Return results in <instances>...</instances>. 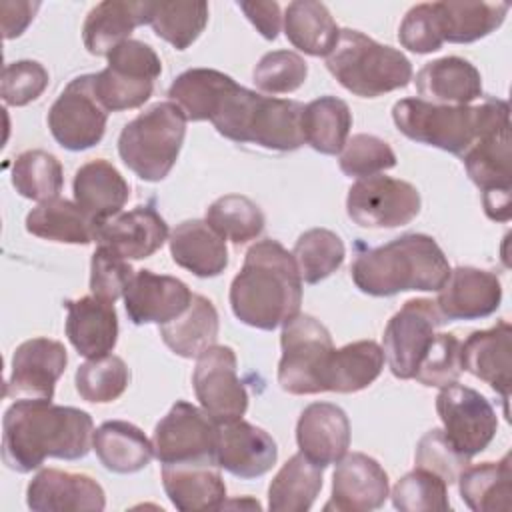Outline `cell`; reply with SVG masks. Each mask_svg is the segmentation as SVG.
I'll use <instances>...</instances> for the list:
<instances>
[{"label":"cell","mask_w":512,"mask_h":512,"mask_svg":"<svg viewBox=\"0 0 512 512\" xmlns=\"http://www.w3.org/2000/svg\"><path fill=\"white\" fill-rule=\"evenodd\" d=\"M322 490V468L302 452L290 456L268 486V508L274 512H308Z\"/></svg>","instance_id":"cell-38"},{"label":"cell","mask_w":512,"mask_h":512,"mask_svg":"<svg viewBox=\"0 0 512 512\" xmlns=\"http://www.w3.org/2000/svg\"><path fill=\"white\" fill-rule=\"evenodd\" d=\"M346 256L342 238L328 228H310L298 236L292 258L306 284H318L334 274Z\"/></svg>","instance_id":"cell-41"},{"label":"cell","mask_w":512,"mask_h":512,"mask_svg":"<svg viewBox=\"0 0 512 512\" xmlns=\"http://www.w3.org/2000/svg\"><path fill=\"white\" fill-rule=\"evenodd\" d=\"M462 370L486 382L500 394L508 418V398L512 384V326L506 320L492 328L472 332L460 346Z\"/></svg>","instance_id":"cell-18"},{"label":"cell","mask_w":512,"mask_h":512,"mask_svg":"<svg viewBox=\"0 0 512 512\" xmlns=\"http://www.w3.org/2000/svg\"><path fill=\"white\" fill-rule=\"evenodd\" d=\"M302 110L304 104L296 100L262 96L234 80L210 122L220 136L232 142L294 152L304 144Z\"/></svg>","instance_id":"cell-5"},{"label":"cell","mask_w":512,"mask_h":512,"mask_svg":"<svg viewBox=\"0 0 512 512\" xmlns=\"http://www.w3.org/2000/svg\"><path fill=\"white\" fill-rule=\"evenodd\" d=\"M206 222L234 244L256 240L266 224L260 206L242 194H226L214 200L206 210Z\"/></svg>","instance_id":"cell-43"},{"label":"cell","mask_w":512,"mask_h":512,"mask_svg":"<svg viewBox=\"0 0 512 512\" xmlns=\"http://www.w3.org/2000/svg\"><path fill=\"white\" fill-rule=\"evenodd\" d=\"M444 322L436 302L426 298L404 302V306L388 320L382 336V352L396 378H414L422 356Z\"/></svg>","instance_id":"cell-11"},{"label":"cell","mask_w":512,"mask_h":512,"mask_svg":"<svg viewBox=\"0 0 512 512\" xmlns=\"http://www.w3.org/2000/svg\"><path fill=\"white\" fill-rule=\"evenodd\" d=\"M94 422L86 410L52 400H16L2 418V460L28 474L46 458L80 460L92 448Z\"/></svg>","instance_id":"cell-1"},{"label":"cell","mask_w":512,"mask_h":512,"mask_svg":"<svg viewBox=\"0 0 512 512\" xmlns=\"http://www.w3.org/2000/svg\"><path fill=\"white\" fill-rule=\"evenodd\" d=\"M470 460L472 458L464 456L450 444L444 430L440 428L428 430L416 444V454H414L416 468H422L440 476L448 486L458 480V476L466 466H470Z\"/></svg>","instance_id":"cell-51"},{"label":"cell","mask_w":512,"mask_h":512,"mask_svg":"<svg viewBox=\"0 0 512 512\" xmlns=\"http://www.w3.org/2000/svg\"><path fill=\"white\" fill-rule=\"evenodd\" d=\"M288 42L308 56H328L340 36L330 10L322 2L296 0L290 2L282 16Z\"/></svg>","instance_id":"cell-35"},{"label":"cell","mask_w":512,"mask_h":512,"mask_svg":"<svg viewBox=\"0 0 512 512\" xmlns=\"http://www.w3.org/2000/svg\"><path fill=\"white\" fill-rule=\"evenodd\" d=\"M66 336L76 352L88 360L106 356L118 342V314L114 304L96 296L66 300Z\"/></svg>","instance_id":"cell-25"},{"label":"cell","mask_w":512,"mask_h":512,"mask_svg":"<svg viewBox=\"0 0 512 512\" xmlns=\"http://www.w3.org/2000/svg\"><path fill=\"white\" fill-rule=\"evenodd\" d=\"M218 310L202 294H194L190 306L174 320L160 326L162 342L180 358H198L216 344Z\"/></svg>","instance_id":"cell-34"},{"label":"cell","mask_w":512,"mask_h":512,"mask_svg":"<svg viewBox=\"0 0 512 512\" xmlns=\"http://www.w3.org/2000/svg\"><path fill=\"white\" fill-rule=\"evenodd\" d=\"M10 176L16 192L34 202L58 198L64 186L62 164L46 150H26L18 154Z\"/></svg>","instance_id":"cell-42"},{"label":"cell","mask_w":512,"mask_h":512,"mask_svg":"<svg viewBox=\"0 0 512 512\" xmlns=\"http://www.w3.org/2000/svg\"><path fill=\"white\" fill-rule=\"evenodd\" d=\"M92 88L106 112H122L140 108L152 96L154 82L134 80L106 66L104 70L92 74Z\"/></svg>","instance_id":"cell-50"},{"label":"cell","mask_w":512,"mask_h":512,"mask_svg":"<svg viewBox=\"0 0 512 512\" xmlns=\"http://www.w3.org/2000/svg\"><path fill=\"white\" fill-rule=\"evenodd\" d=\"M278 384L294 396L326 392V370L334 352L328 328L310 314H296L282 326Z\"/></svg>","instance_id":"cell-8"},{"label":"cell","mask_w":512,"mask_h":512,"mask_svg":"<svg viewBox=\"0 0 512 512\" xmlns=\"http://www.w3.org/2000/svg\"><path fill=\"white\" fill-rule=\"evenodd\" d=\"M26 504L34 512H100L106 508V494L104 488L86 474L44 468L30 480Z\"/></svg>","instance_id":"cell-22"},{"label":"cell","mask_w":512,"mask_h":512,"mask_svg":"<svg viewBox=\"0 0 512 512\" xmlns=\"http://www.w3.org/2000/svg\"><path fill=\"white\" fill-rule=\"evenodd\" d=\"M400 44L414 54H430L442 48L444 40L432 4L412 6L398 28Z\"/></svg>","instance_id":"cell-54"},{"label":"cell","mask_w":512,"mask_h":512,"mask_svg":"<svg viewBox=\"0 0 512 512\" xmlns=\"http://www.w3.org/2000/svg\"><path fill=\"white\" fill-rule=\"evenodd\" d=\"M66 364L68 354L62 342L42 336L22 342L12 354L4 396L14 400H52Z\"/></svg>","instance_id":"cell-16"},{"label":"cell","mask_w":512,"mask_h":512,"mask_svg":"<svg viewBox=\"0 0 512 512\" xmlns=\"http://www.w3.org/2000/svg\"><path fill=\"white\" fill-rule=\"evenodd\" d=\"M420 192L414 184L376 174L358 178L346 196V214L360 228H398L420 214Z\"/></svg>","instance_id":"cell-9"},{"label":"cell","mask_w":512,"mask_h":512,"mask_svg":"<svg viewBox=\"0 0 512 512\" xmlns=\"http://www.w3.org/2000/svg\"><path fill=\"white\" fill-rule=\"evenodd\" d=\"M134 270L130 260L122 258L106 244H98L90 260V292L92 296L114 304L124 296Z\"/></svg>","instance_id":"cell-52"},{"label":"cell","mask_w":512,"mask_h":512,"mask_svg":"<svg viewBox=\"0 0 512 512\" xmlns=\"http://www.w3.org/2000/svg\"><path fill=\"white\" fill-rule=\"evenodd\" d=\"M388 474L368 454L346 452L332 474V494L324 510L370 512L388 498Z\"/></svg>","instance_id":"cell-17"},{"label":"cell","mask_w":512,"mask_h":512,"mask_svg":"<svg viewBox=\"0 0 512 512\" xmlns=\"http://www.w3.org/2000/svg\"><path fill=\"white\" fill-rule=\"evenodd\" d=\"M302 278L292 254L278 240H260L244 256L230 284L234 316L252 328L274 330L300 312Z\"/></svg>","instance_id":"cell-2"},{"label":"cell","mask_w":512,"mask_h":512,"mask_svg":"<svg viewBox=\"0 0 512 512\" xmlns=\"http://www.w3.org/2000/svg\"><path fill=\"white\" fill-rule=\"evenodd\" d=\"M416 90L432 104L468 106L482 96V76L466 58L444 56L418 70Z\"/></svg>","instance_id":"cell-28"},{"label":"cell","mask_w":512,"mask_h":512,"mask_svg":"<svg viewBox=\"0 0 512 512\" xmlns=\"http://www.w3.org/2000/svg\"><path fill=\"white\" fill-rule=\"evenodd\" d=\"M502 302L500 278L482 268L458 266L438 290L436 308L444 320H480L498 310Z\"/></svg>","instance_id":"cell-21"},{"label":"cell","mask_w":512,"mask_h":512,"mask_svg":"<svg viewBox=\"0 0 512 512\" xmlns=\"http://www.w3.org/2000/svg\"><path fill=\"white\" fill-rule=\"evenodd\" d=\"M216 436L218 424L202 408L178 400L154 428V456L160 464L216 462Z\"/></svg>","instance_id":"cell-10"},{"label":"cell","mask_w":512,"mask_h":512,"mask_svg":"<svg viewBox=\"0 0 512 512\" xmlns=\"http://www.w3.org/2000/svg\"><path fill=\"white\" fill-rule=\"evenodd\" d=\"M352 128L350 106L336 96H320L302 110V134L304 142L316 152L336 156L348 140Z\"/></svg>","instance_id":"cell-40"},{"label":"cell","mask_w":512,"mask_h":512,"mask_svg":"<svg viewBox=\"0 0 512 512\" xmlns=\"http://www.w3.org/2000/svg\"><path fill=\"white\" fill-rule=\"evenodd\" d=\"M436 412L450 444L472 458L484 452L496 436L498 418L484 394L458 382L440 388Z\"/></svg>","instance_id":"cell-12"},{"label":"cell","mask_w":512,"mask_h":512,"mask_svg":"<svg viewBox=\"0 0 512 512\" xmlns=\"http://www.w3.org/2000/svg\"><path fill=\"white\" fill-rule=\"evenodd\" d=\"M216 462L162 464V486L174 508L182 512L218 510L226 502V484Z\"/></svg>","instance_id":"cell-24"},{"label":"cell","mask_w":512,"mask_h":512,"mask_svg":"<svg viewBox=\"0 0 512 512\" xmlns=\"http://www.w3.org/2000/svg\"><path fill=\"white\" fill-rule=\"evenodd\" d=\"M296 444L322 470L336 464L350 446V420L346 412L330 402L308 404L296 422Z\"/></svg>","instance_id":"cell-23"},{"label":"cell","mask_w":512,"mask_h":512,"mask_svg":"<svg viewBox=\"0 0 512 512\" xmlns=\"http://www.w3.org/2000/svg\"><path fill=\"white\" fill-rule=\"evenodd\" d=\"M460 346L462 342L454 334H436L430 348L422 356L414 378L430 388H444L458 382L462 374Z\"/></svg>","instance_id":"cell-49"},{"label":"cell","mask_w":512,"mask_h":512,"mask_svg":"<svg viewBox=\"0 0 512 512\" xmlns=\"http://www.w3.org/2000/svg\"><path fill=\"white\" fill-rule=\"evenodd\" d=\"M168 240V224L152 206H136L104 222L98 244L110 246L126 260L152 256Z\"/></svg>","instance_id":"cell-26"},{"label":"cell","mask_w":512,"mask_h":512,"mask_svg":"<svg viewBox=\"0 0 512 512\" xmlns=\"http://www.w3.org/2000/svg\"><path fill=\"white\" fill-rule=\"evenodd\" d=\"M92 450L100 464L116 474H134L150 464L154 446L148 436L126 420H108L94 430Z\"/></svg>","instance_id":"cell-31"},{"label":"cell","mask_w":512,"mask_h":512,"mask_svg":"<svg viewBox=\"0 0 512 512\" xmlns=\"http://www.w3.org/2000/svg\"><path fill=\"white\" fill-rule=\"evenodd\" d=\"M106 58H108V68L138 80L154 82L162 72V62L154 52V48L134 38L116 46Z\"/></svg>","instance_id":"cell-55"},{"label":"cell","mask_w":512,"mask_h":512,"mask_svg":"<svg viewBox=\"0 0 512 512\" xmlns=\"http://www.w3.org/2000/svg\"><path fill=\"white\" fill-rule=\"evenodd\" d=\"M470 180L482 190L484 212L490 220H510V124L484 134L464 156Z\"/></svg>","instance_id":"cell-15"},{"label":"cell","mask_w":512,"mask_h":512,"mask_svg":"<svg viewBox=\"0 0 512 512\" xmlns=\"http://www.w3.org/2000/svg\"><path fill=\"white\" fill-rule=\"evenodd\" d=\"M106 122L108 112L94 94L92 74L70 80L48 110L50 134L70 152L96 146L104 138Z\"/></svg>","instance_id":"cell-13"},{"label":"cell","mask_w":512,"mask_h":512,"mask_svg":"<svg viewBox=\"0 0 512 512\" xmlns=\"http://www.w3.org/2000/svg\"><path fill=\"white\" fill-rule=\"evenodd\" d=\"M192 296L194 294L180 278L138 270L124 292V308L128 320L136 326H162L178 318L190 306Z\"/></svg>","instance_id":"cell-20"},{"label":"cell","mask_w":512,"mask_h":512,"mask_svg":"<svg viewBox=\"0 0 512 512\" xmlns=\"http://www.w3.org/2000/svg\"><path fill=\"white\" fill-rule=\"evenodd\" d=\"M384 368V352L374 340L334 348L326 370V392L352 394L368 388Z\"/></svg>","instance_id":"cell-37"},{"label":"cell","mask_w":512,"mask_h":512,"mask_svg":"<svg viewBox=\"0 0 512 512\" xmlns=\"http://www.w3.org/2000/svg\"><path fill=\"white\" fill-rule=\"evenodd\" d=\"M326 68L342 88L360 98H378L412 80V64L400 50L352 28L340 30Z\"/></svg>","instance_id":"cell-6"},{"label":"cell","mask_w":512,"mask_h":512,"mask_svg":"<svg viewBox=\"0 0 512 512\" xmlns=\"http://www.w3.org/2000/svg\"><path fill=\"white\" fill-rule=\"evenodd\" d=\"M172 260L198 278H214L228 266L226 240L206 220H184L168 236Z\"/></svg>","instance_id":"cell-30"},{"label":"cell","mask_w":512,"mask_h":512,"mask_svg":"<svg viewBox=\"0 0 512 512\" xmlns=\"http://www.w3.org/2000/svg\"><path fill=\"white\" fill-rule=\"evenodd\" d=\"M192 386L202 410L216 422L240 420L248 410V392L238 378L236 352L214 344L196 358Z\"/></svg>","instance_id":"cell-14"},{"label":"cell","mask_w":512,"mask_h":512,"mask_svg":"<svg viewBox=\"0 0 512 512\" xmlns=\"http://www.w3.org/2000/svg\"><path fill=\"white\" fill-rule=\"evenodd\" d=\"M234 78L214 68H190L174 78L168 98L192 122L210 120Z\"/></svg>","instance_id":"cell-39"},{"label":"cell","mask_w":512,"mask_h":512,"mask_svg":"<svg viewBox=\"0 0 512 512\" xmlns=\"http://www.w3.org/2000/svg\"><path fill=\"white\" fill-rule=\"evenodd\" d=\"M152 2L106 0L96 4L84 20L82 40L90 54L108 56L116 46L130 40L134 28L150 24Z\"/></svg>","instance_id":"cell-29"},{"label":"cell","mask_w":512,"mask_h":512,"mask_svg":"<svg viewBox=\"0 0 512 512\" xmlns=\"http://www.w3.org/2000/svg\"><path fill=\"white\" fill-rule=\"evenodd\" d=\"M238 8L250 20V24L266 40H276L282 28V12L278 2H238Z\"/></svg>","instance_id":"cell-56"},{"label":"cell","mask_w":512,"mask_h":512,"mask_svg":"<svg viewBox=\"0 0 512 512\" xmlns=\"http://www.w3.org/2000/svg\"><path fill=\"white\" fill-rule=\"evenodd\" d=\"M392 120L406 138L462 158L484 134L510 124V106L500 98H484L474 106L404 98L392 106Z\"/></svg>","instance_id":"cell-4"},{"label":"cell","mask_w":512,"mask_h":512,"mask_svg":"<svg viewBox=\"0 0 512 512\" xmlns=\"http://www.w3.org/2000/svg\"><path fill=\"white\" fill-rule=\"evenodd\" d=\"M184 136V112L170 100L156 102L122 128L118 154L140 180L160 182L176 164Z\"/></svg>","instance_id":"cell-7"},{"label":"cell","mask_w":512,"mask_h":512,"mask_svg":"<svg viewBox=\"0 0 512 512\" xmlns=\"http://www.w3.org/2000/svg\"><path fill=\"white\" fill-rule=\"evenodd\" d=\"M308 76L304 58L292 50H274L264 54L252 70V80L266 94H290L298 90Z\"/></svg>","instance_id":"cell-48"},{"label":"cell","mask_w":512,"mask_h":512,"mask_svg":"<svg viewBox=\"0 0 512 512\" xmlns=\"http://www.w3.org/2000/svg\"><path fill=\"white\" fill-rule=\"evenodd\" d=\"M450 270L448 258L432 236L410 232L360 252L350 276L360 292L382 298L410 290L438 292Z\"/></svg>","instance_id":"cell-3"},{"label":"cell","mask_w":512,"mask_h":512,"mask_svg":"<svg viewBox=\"0 0 512 512\" xmlns=\"http://www.w3.org/2000/svg\"><path fill=\"white\" fill-rule=\"evenodd\" d=\"M392 506L400 512H432L450 510L448 484L422 468L404 474L392 488Z\"/></svg>","instance_id":"cell-46"},{"label":"cell","mask_w":512,"mask_h":512,"mask_svg":"<svg viewBox=\"0 0 512 512\" xmlns=\"http://www.w3.org/2000/svg\"><path fill=\"white\" fill-rule=\"evenodd\" d=\"M74 202L98 226L118 216L130 198V186L124 176L108 160H92L82 164L72 182Z\"/></svg>","instance_id":"cell-27"},{"label":"cell","mask_w":512,"mask_h":512,"mask_svg":"<svg viewBox=\"0 0 512 512\" xmlns=\"http://www.w3.org/2000/svg\"><path fill=\"white\" fill-rule=\"evenodd\" d=\"M456 482L462 502L474 512H506L512 506L510 454L498 462L466 466Z\"/></svg>","instance_id":"cell-36"},{"label":"cell","mask_w":512,"mask_h":512,"mask_svg":"<svg viewBox=\"0 0 512 512\" xmlns=\"http://www.w3.org/2000/svg\"><path fill=\"white\" fill-rule=\"evenodd\" d=\"M276 460L278 446L266 430L242 418L218 424L216 462L228 474L242 480L260 478L272 470Z\"/></svg>","instance_id":"cell-19"},{"label":"cell","mask_w":512,"mask_h":512,"mask_svg":"<svg viewBox=\"0 0 512 512\" xmlns=\"http://www.w3.org/2000/svg\"><path fill=\"white\" fill-rule=\"evenodd\" d=\"M38 8H40V2H8V0H4L0 4L4 40L18 38L34 20V14L38 12Z\"/></svg>","instance_id":"cell-57"},{"label":"cell","mask_w":512,"mask_h":512,"mask_svg":"<svg viewBox=\"0 0 512 512\" xmlns=\"http://www.w3.org/2000/svg\"><path fill=\"white\" fill-rule=\"evenodd\" d=\"M208 24L206 2H152L150 26L176 50H186Z\"/></svg>","instance_id":"cell-44"},{"label":"cell","mask_w":512,"mask_h":512,"mask_svg":"<svg viewBox=\"0 0 512 512\" xmlns=\"http://www.w3.org/2000/svg\"><path fill=\"white\" fill-rule=\"evenodd\" d=\"M48 70L36 60H16L4 66L0 96L6 106H26L48 88Z\"/></svg>","instance_id":"cell-53"},{"label":"cell","mask_w":512,"mask_h":512,"mask_svg":"<svg viewBox=\"0 0 512 512\" xmlns=\"http://www.w3.org/2000/svg\"><path fill=\"white\" fill-rule=\"evenodd\" d=\"M76 392L94 404L114 402L130 384V370L120 356L106 354L78 366L74 374Z\"/></svg>","instance_id":"cell-45"},{"label":"cell","mask_w":512,"mask_h":512,"mask_svg":"<svg viewBox=\"0 0 512 512\" xmlns=\"http://www.w3.org/2000/svg\"><path fill=\"white\" fill-rule=\"evenodd\" d=\"M440 36L450 44H470L498 30L510 6L506 2H432Z\"/></svg>","instance_id":"cell-32"},{"label":"cell","mask_w":512,"mask_h":512,"mask_svg":"<svg viewBox=\"0 0 512 512\" xmlns=\"http://www.w3.org/2000/svg\"><path fill=\"white\" fill-rule=\"evenodd\" d=\"M338 166L348 178H368L396 166V154L388 142L374 134H354L338 154Z\"/></svg>","instance_id":"cell-47"},{"label":"cell","mask_w":512,"mask_h":512,"mask_svg":"<svg viewBox=\"0 0 512 512\" xmlns=\"http://www.w3.org/2000/svg\"><path fill=\"white\" fill-rule=\"evenodd\" d=\"M26 230L32 236L62 242V244H90L98 240L100 226L76 202L66 198H52L40 202L26 216Z\"/></svg>","instance_id":"cell-33"}]
</instances>
